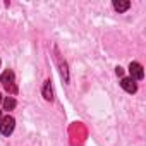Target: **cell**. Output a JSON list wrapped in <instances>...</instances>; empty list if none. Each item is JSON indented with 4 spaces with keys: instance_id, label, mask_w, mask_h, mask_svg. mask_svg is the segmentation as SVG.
I'll use <instances>...</instances> for the list:
<instances>
[{
    "instance_id": "cell-1",
    "label": "cell",
    "mask_w": 146,
    "mask_h": 146,
    "mask_svg": "<svg viewBox=\"0 0 146 146\" xmlns=\"http://www.w3.org/2000/svg\"><path fill=\"white\" fill-rule=\"evenodd\" d=\"M0 83L4 84V88H5L11 95H16V93H17V86H16V83H14V72H12V70H5L4 74H2V78H0Z\"/></svg>"
},
{
    "instance_id": "cell-2",
    "label": "cell",
    "mask_w": 146,
    "mask_h": 146,
    "mask_svg": "<svg viewBox=\"0 0 146 146\" xmlns=\"http://www.w3.org/2000/svg\"><path fill=\"white\" fill-rule=\"evenodd\" d=\"M14 125H16V120H14V117L7 115V117H4L2 120H0V132H2V134H5V136H9V134L14 131Z\"/></svg>"
},
{
    "instance_id": "cell-3",
    "label": "cell",
    "mask_w": 146,
    "mask_h": 146,
    "mask_svg": "<svg viewBox=\"0 0 146 146\" xmlns=\"http://www.w3.org/2000/svg\"><path fill=\"white\" fill-rule=\"evenodd\" d=\"M129 72H131V79H143L144 78V70H143V65L137 64V62H131L129 65Z\"/></svg>"
},
{
    "instance_id": "cell-4",
    "label": "cell",
    "mask_w": 146,
    "mask_h": 146,
    "mask_svg": "<svg viewBox=\"0 0 146 146\" xmlns=\"http://www.w3.org/2000/svg\"><path fill=\"white\" fill-rule=\"evenodd\" d=\"M120 86H122L127 93H136V91H137V84H136L134 79H131V78H124V79L120 81Z\"/></svg>"
},
{
    "instance_id": "cell-5",
    "label": "cell",
    "mask_w": 146,
    "mask_h": 146,
    "mask_svg": "<svg viewBox=\"0 0 146 146\" xmlns=\"http://www.w3.org/2000/svg\"><path fill=\"white\" fill-rule=\"evenodd\" d=\"M129 7H131V2H127V0H115L113 2V9L119 12H125Z\"/></svg>"
},
{
    "instance_id": "cell-6",
    "label": "cell",
    "mask_w": 146,
    "mask_h": 146,
    "mask_svg": "<svg viewBox=\"0 0 146 146\" xmlns=\"http://www.w3.org/2000/svg\"><path fill=\"white\" fill-rule=\"evenodd\" d=\"M43 98H45V100H48V102H52V100H53V90H52L50 81H46V83H45V86H43Z\"/></svg>"
},
{
    "instance_id": "cell-7",
    "label": "cell",
    "mask_w": 146,
    "mask_h": 146,
    "mask_svg": "<svg viewBox=\"0 0 146 146\" xmlns=\"http://www.w3.org/2000/svg\"><path fill=\"white\" fill-rule=\"evenodd\" d=\"M14 107H16V100H14L12 96H7V98L4 100V108H5V110H12Z\"/></svg>"
},
{
    "instance_id": "cell-8",
    "label": "cell",
    "mask_w": 146,
    "mask_h": 146,
    "mask_svg": "<svg viewBox=\"0 0 146 146\" xmlns=\"http://www.w3.org/2000/svg\"><path fill=\"white\" fill-rule=\"evenodd\" d=\"M115 72H117V76H124V69H122V67H117Z\"/></svg>"
},
{
    "instance_id": "cell-9",
    "label": "cell",
    "mask_w": 146,
    "mask_h": 146,
    "mask_svg": "<svg viewBox=\"0 0 146 146\" xmlns=\"http://www.w3.org/2000/svg\"><path fill=\"white\" fill-rule=\"evenodd\" d=\"M0 120H2V112H0Z\"/></svg>"
},
{
    "instance_id": "cell-10",
    "label": "cell",
    "mask_w": 146,
    "mask_h": 146,
    "mask_svg": "<svg viewBox=\"0 0 146 146\" xmlns=\"http://www.w3.org/2000/svg\"><path fill=\"white\" fill-rule=\"evenodd\" d=\"M0 102H2V95H0Z\"/></svg>"
}]
</instances>
